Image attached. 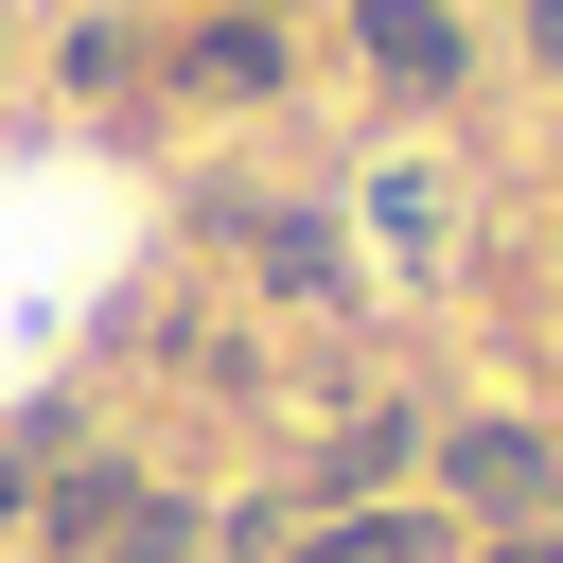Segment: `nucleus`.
I'll return each instance as SVG.
<instances>
[{"label":"nucleus","mask_w":563,"mask_h":563,"mask_svg":"<svg viewBox=\"0 0 563 563\" xmlns=\"http://www.w3.org/2000/svg\"><path fill=\"white\" fill-rule=\"evenodd\" d=\"M440 475H457V510H545V440L528 422H457Z\"/></svg>","instance_id":"obj_1"},{"label":"nucleus","mask_w":563,"mask_h":563,"mask_svg":"<svg viewBox=\"0 0 563 563\" xmlns=\"http://www.w3.org/2000/svg\"><path fill=\"white\" fill-rule=\"evenodd\" d=\"M352 53H369L387 88H457V18H422V0H369V18H352Z\"/></svg>","instance_id":"obj_2"},{"label":"nucleus","mask_w":563,"mask_h":563,"mask_svg":"<svg viewBox=\"0 0 563 563\" xmlns=\"http://www.w3.org/2000/svg\"><path fill=\"white\" fill-rule=\"evenodd\" d=\"M369 229H387V246H440V229H457V176H440V158H387V176H369Z\"/></svg>","instance_id":"obj_3"},{"label":"nucleus","mask_w":563,"mask_h":563,"mask_svg":"<svg viewBox=\"0 0 563 563\" xmlns=\"http://www.w3.org/2000/svg\"><path fill=\"white\" fill-rule=\"evenodd\" d=\"M88 563H194V510H176V493H106Z\"/></svg>","instance_id":"obj_4"},{"label":"nucleus","mask_w":563,"mask_h":563,"mask_svg":"<svg viewBox=\"0 0 563 563\" xmlns=\"http://www.w3.org/2000/svg\"><path fill=\"white\" fill-rule=\"evenodd\" d=\"M194 88H229V106H264V88H282V53H264V35L229 18V35H194Z\"/></svg>","instance_id":"obj_5"},{"label":"nucleus","mask_w":563,"mask_h":563,"mask_svg":"<svg viewBox=\"0 0 563 563\" xmlns=\"http://www.w3.org/2000/svg\"><path fill=\"white\" fill-rule=\"evenodd\" d=\"M299 563H440V528H405V510H369V528H317Z\"/></svg>","instance_id":"obj_6"},{"label":"nucleus","mask_w":563,"mask_h":563,"mask_svg":"<svg viewBox=\"0 0 563 563\" xmlns=\"http://www.w3.org/2000/svg\"><path fill=\"white\" fill-rule=\"evenodd\" d=\"M528 35H545V53H563V0H528Z\"/></svg>","instance_id":"obj_7"},{"label":"nucleus","mask_w":563,"mask_h":563,"mask_svg":"<svg viewBox=\"0 0 563 563\" xmlns=\"http://www.w3.org/2000/svg\"><path fill=\"white\" fill-rule=\"evenodd\" d=\"M493 563H563V545H528V528H510V545H493Z\"/></svg>","instance_id":"obj_8"},{"label":"nucleus","mask_w":563,"mask_h":563,"mask_svg":"<svg viewBox=\"0 0 563 563\" xmlns=\"http://www.w3.org/2000/svg\"><path fill=\"white\" fill-rule=\"evenodd\" d=\"M0 493H18V440H0Z\"/></svg>","instance_id":"obj_9"}]
</instances>
